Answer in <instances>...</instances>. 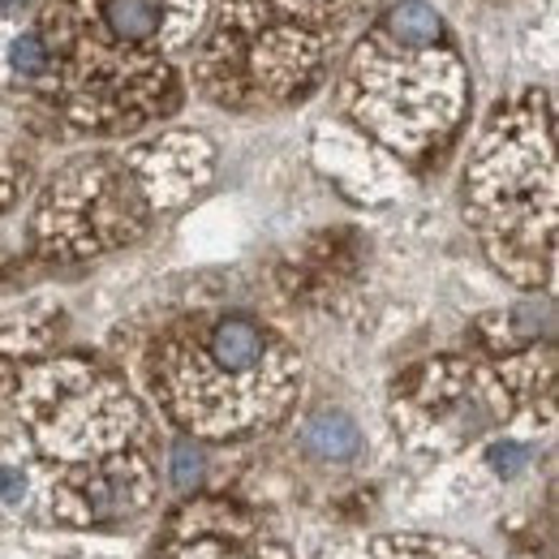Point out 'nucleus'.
<instances>
[{
    "label": "nucleus",
    "instance_id": "9",
    "mask_svg": "<svg viewBox=\"0 0 559 559\" xmlns=\"http://www.w3.org/2000/svg\"><path fill=\"white\" fill-rule=\"evenodd\" d=\"M306 448L319 461H349L353 452L361 448V435H357L353 418H345V414H319L306 426Z\"/></svg>",
    "mask_w": 559,
    "mask_h": 559
},
{
    "label": "nucleus",
    "instance_id": "6",
    "mask_svg": "<svg viewBox=\"0 0 559 559\" xmlns=\"http://www.w3.org/2000/svg\"><path fill=\"white\" fill-rule=\"evenodd\" d=\"M155 559H288V551L246 508L228 499H190L168 521Z\"/></svg>",
    "mask_w": 559,
    "mask_h": 559
},
{
    "label": "nucleus",
    "instance_id": "1",
    "mask_svg": "<svg viewBox=\"0 0 559 559\" xmlns=\"http://www.w3.org/2000/svg\"><path fill=\"white\" fill-rule=\"evenodd\" d=\"M22 456L0 461V499L17 508L35 469H48L44 516L61 525H117L151 508L155 474L142 452V414L108 374L61 361L17 392Z\"/></svg>",
    "mask_w": 559,
    "mask_h": 559
},
{
    "label": "nucleus",
    "instance_id": "3",
    "mask_svg": "<svg viewBox=\"0 0 559 559\" xmlns=\"http://www.w3.org/2000/svg\"><path fill=\"white\" fill-rule=\"evenodd\" d=\"M469 207L490 259L521 284H538L551 267L556 164L551 117L538 99L499 117L469 168Z\"/></svg>",
    "mask_w": 559,
    "mask_h": 559
},
{
    "label": "nucleus",
    "instance_id": "5",
    "mask_svg": "<svg viewBox=\"0 0 559 559\" xmlns=\"http://www.w3.org/2000/svg\"><path fill=\"white\" fill-rule=\"evenodd\" d=\"M146 224V199L139 177L117 164H78L48 186L39 207V241L52 254H99L108 246L134 241Z\"/></svg>",
    "mask_w": 559,
    "mask_h": 559
},
{
    "label": "nucleus",
    "instance_id": "2",
    "mask_svg": "<svg viewBox=\"0 0 559 559\" xmlns=\"http://www.w3.org/2000/svg\"><path fill=\"white\" fill-rule=\"evenodd\" d=\"M297 379V357L246 314L186 323L151 357L164 414L203 439H241L280 421Z\"/></svg>",
    "mask_w": 559,
    "mask_h": 559
},
{
    "label": "nucleus",
    "instance_id": "7",
    "mask_svg": "<svg viewBox=\"0 0 559 559\" xmlns=\"http://www.w3.org/2000/svg\"><path fill=\"white\" fill-rule=\"evenodd\" d=\"M190 13L199 17V4L190 0H95L99 39L130 57L190 35Z\"/></svg>",
    "mask_w": 559,
    "mask_h": 559
},
{
    "label": "nucleus",
    "instance_id": "4",
    "mask_svg": "<svg viewBox=\"0 0 559 559\" xmlns=\"http://www.w3.org/2000/svg\"><path fill=\"white\" fill-rule=\"evenodd\" d=\"M512 414V392L465 361H430L396 383V426L421 452L448 456Z\"/></svg>",
    "mask_w": 559,
    "mask_h": 559
},
{
    "label": "nucleus",
    "instance_id": "8",
    "mask_svg": "<svg viewBox=\"0 0 559 559\" xmlns=\"http://www.w3.org/2000/svg\"><path fill=\"white\" fill-rule=\"evenodd\" d=\"M383 35L396 39V44H414V48H430V44H443V22L430 4L421 0H401L388 22H383Z\"/></svg>",
    "mask_w": 559,
    "mask_h": 559
},
{
    "label": "nucleus",
    "instance_id": "11",
    "mask_svg": "<svg viewBox=\"0 0 559 559\" xmlns=\"http://www.w3.org/2000/svg\"><path fill=\"white\" fill-rule=\"evenodd\" d=\"M490 461H495V465H508L503 474H516V465L525 461V448H516V443H503V448H495V452H490Z\"/></svg>",
    "mask_w": 559,
    "mask_h": 559
},
{
    "label": "nucleus",
    "instance_id": "10",
    "mask_svg": "<svg viewBox=\"0 0 559 559\" xmlns=\"http://www.w3.org/2000/svg\"><path fill=\"white\" fill-rule=\"evenodd\" d=\"M370 559H478L452 543H435V538H421V534H388V538H374L370 543Z\"/></svg>",
    "mask_w": 559,
    "mask_h": 559
}]
</instances>
